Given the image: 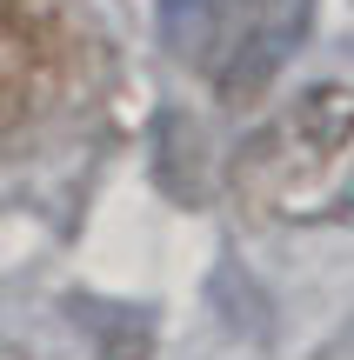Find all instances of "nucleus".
<instances>
[{
  "instance_id": "3",
  "label": "nucleus",
  "mask_w": 354,
  "mask_h": 360,
  "mask_svg": "<svg viewBox=\"0 0 354 360\" xmlns=\"http://www.w3.org/2000/svg\"><path fill=\"white\" fill-rule=\"evenodd\" d=\"M40 80H47V34L27 20L20 0H0V127L34 107Z\"/></svg>"
},
{
  "instance_id": "1",
  "label": "nucleus",
  "mask_w": 354,
  "mask_h": 360,
  "mask_svg": "<svg viewBox=\"0 0 354 360\" xmlns=\"http://www.w3.org/2000/svg\"><path fill=\"white\" fill-rule=\"evenodd\" d=\"M241 200L281 220H328L354 207V87L315 80L301 87L248 147L234 167Z\"/></svg>"
},
{
  "instance_id": "2",
  "label": "nucleus",
  "mask_w": 354,
  "mask_h": 360,
  "mask_svg": "<svg viewBox=\"0 0 354 360\" xmlns=\"http://www.w3.org/2000/svg\"><path fill=\"white\" fill-rule=\"evenodd\" d=\"M315 27V0H221L208 27V80L221 101H254Z\"/></svg>"
}]
</instances>
